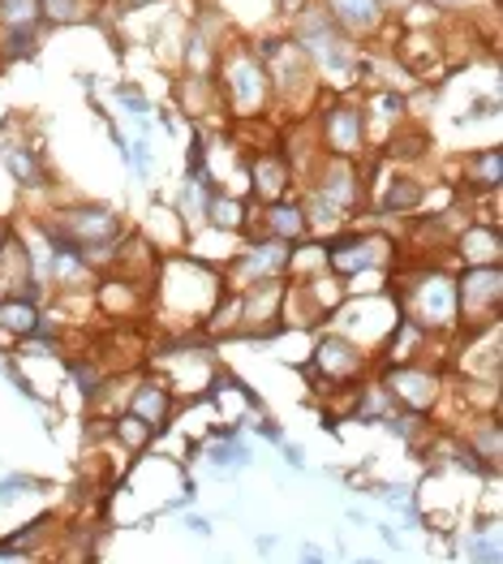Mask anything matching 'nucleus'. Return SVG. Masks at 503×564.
Segmentation results:
<instances>
[{"label":"nucleus","instance_id":"1","mask_svg":"<svg viewBox=\"0 0 503 564\" xmlns=\"http://www.w3.org/2000/svg\"><path fill=\"white\" fill-rule=\"evenodd\" d=\"M405 302H409V319L417 328H444L452 324V311H457V284L444 272H422L409 281Z\"/></svg>","mask_w":503,"mask_h":564},{"label":"nucleus","instance_id":"2","mask_svg":"<svg viewBox=\"0 0 503 564\" xmlns=\"http://www.w3.org/2000/svg\"><path fill=\"white\" fill-rule=\"evenodd\" d=\"M500 293H503V272L500 263L491 268H469L464 281L457 284V311H464V319L473 324V332L482 324H495L500 319Z\"/></svg>","mask_w":503,"mask_h":564},{"label":"nucleus","instance_id":"3","mask_svg":"<svg viewBox=\"0 0 503 564\" xmlns=\"http://www.w3.org/2000/svg\"><path fill=\"white\" fill-rule=\"evenodd\" d=\"M267 87H272L267 65L254 61V56H245V52H237L229 61V95L237 99V108L241 112H259L267 104Z\"/></svg>","mask_w":503,"mask_h":564},{"label":"nucleus","instance_id":"4","mask_svg":"<svg viewBox=\"0 0 503 564\" xmlns=\"http://www.w3.org/2000/svg\"><path fill=\"white\" fill-rule=\"evenodd\" d=\"M288 268V246L280 241V237H259V241H250V250H245V259L232 268V276L241 284H263V281H275L280 272Z\"/></svg>","mask_w":503,"mask_h":564},{"label":"nucleus","instance_id":"5","mask_svg":"<svg viewBox=\"0 0 503 564\" xmlns=\"http://www.w3.org/2000/svg\"><path fill=\"white\" fill-rule=\"evenodd\" d=\"M322 134L331 142V151H340V155H353L358 147H362V112L353 108V104H331L327 108V117H322Z\"/></svg>","mask_w":503,"mask_h":564},{"label":"nucleus","instance_id":"6","mask_svg":"<svg viewBox=\"0 0 503 564\" xmlns=\"http://www.w3.org/2000/svg\"><path fill=\"white\" fill-rule=\"evenodd\" d=\"M345 35H367L379 26V18H383V4L379 0H327V9H322Z\"/></svg>","mask_w":503,"mask_h":564},{"label":"nucleus","instance_id":"7","mask_svg":"<svg viewBox=\"0 0 503 564\" xmlns=\"http://www.w3.org/2000/svg\"><path fill=\"white\" fill-rule=\"evenodd\" d=\"M362 367V354L353 349V340H345V336H327L319 345V358H315V371L327 379H345L353 376Z\"/></svg>","mask_w":503,"mask_h":564},{"label":"nucleus","instance_id":"8","mask_svg":"<svg viewBox=\"0 0 503 564\" xmlns=\"http://www.w3.org/2000/svg\"><path fill=\"white\" fill-rule=\"evenodd\" d=\"M168 410H173V397H168L164 383H142L134 397H130V405H125V414L142 419L151 431H160V426L168 423Z\"/></svg>","mask_w":503,"mask_h":564},{"label":"nucleus","instance_id":"9","mask_svg":"<svg viewBox=\"0 0 503 564\" xmlns=\"http://www.w3.org/2000/svg\"><path fill=\"white\" fill-rule=\"evenodd\" d=\"M0 160H4V169L13 173L18 186H26V189L47 186V173H44V164H40V155L26 151L22 142H4V147H0Z\"/></svg>","mask_w":503,"mask_h":564},{"label":"nucleus","instance_id":"10","mask_svg":"<svg viewBox=\"0 0 503 564\" xmlns=\"http://www.w3.org/2000/svg\"><path fill=\"white\" fill-rule=\"evenodd\" d=\"M44 315H40V302H31V297H22V293H9L4 302H0V332H9V336H26V332L35 328Z\"/></svg>","mask_w":503,"mask_h":564},{"label":"nucleus","instance_id":"11","mask_svg":"<svg viewBox=\"0 0 503 564\" xmlns=\"http://www.w3.org/2000/svg\"><path fill=\"white\" fill-rule=\"evenodd\" d=\"M306 225H310V216H306V207H302V203L275 198L272 207H267V234L280 237V241L302 237V234H306Z\"/></svg>","mask_w":503,"mask_h":564},{"label":"nucleus","instance_id":"12","mask_svg":"<svg viewBox=\"0 0 503 564\" xmlns=\"http://www.w3.org/2000/svg\"><path fill=\"white\" fill-rule=\"evenodd\" d=\"M207 462L216 470H245L254 462V453H250V444L241 435H229V440H211L207 444Z\"/></svg>","mask_w":503,"mask_h":564},{"label":"nucleus","instance_id":"13","mask_svg":"<svg viewBox=\"0 0 503 564\" xmlns=\"http://www.w3.org/2000/svg\"><path fill=\"white\" fill-rule=\"evenodd\" d=\"M288 182H293V177H288V164H284L280 155H263V160H254V186H259V194H263L267 203H275Z\"/></svg>","mask_w":503,"mask_h":564},{"label":"nucleus","instance_id":"14","mask_svg":"<svg viewBox=\"0 0 503 564\" xmlns=\"http://www.w3.org/2000/svg\"><path fill=\"white\" fill-rule=\"evenodd\" d=\"M35 47H40V22H31V26H4V35H0V56L4 61H22Z\"/></svg>","mask_w":503,"mask_h":564},{"label":"nucleus","instance_id":"15","mask_svg":"<svg viewBox=\"0 0 503 564\" xmlns=\"http://www.w3.org/2000/svg\"><path fill=\"white\" fill-rule=\"evenodd\" d=\"M207 220L220 229V234H232L241 220H245V207L237 203V198H229V194H211V203H207Z\"/></svg>","mask_w":503,"mask_h":564},{"label":"nucleus","instance_id":"16","mask_svg":"<svg viewBox=\"0 0 503 564\" xmlns=\"http://www.w3.org/2000/svg\"><path fill=\"white\" fill-rule=\"evenodd\" d=\"M413 207H422V186L401 173V177L392 182V194L383 198V212H413Z\"/></svg>","mask_w":503,"mask_h":564},{"label":"nucleus","instance_id":"17","mask_svg":"<svg viewBox=\"0 0 503 564\" xmlns=\"http://www.w3.org/2000/svg\"><path fill=\"white\" fill-rule=\"evenodd\" d=\"M469 182H473V189L500 186V147H491V151H482L478 160H469Z\"/></svg>","mask_w":503,"mask_h":564},{"label":"nucleus","instance_id":"18","mask_svg":"<svg viewBox=\"0 0 503 564\" xmlns=\"http://www.w3.org/2000/svg\"><path fill=\"white\" fill-rule=\"evenodd\" d=\"M40 22V0H0V26H31Z\"/></svg>","mask_w":503,"mask_h":564},{"label":"nucleus","instance_id":"19","mask_svg":"<svg viewBox=\"0 0 503 564\" xmlns=\"http://www.w3.org/2000/svg\"><path fill=\"white\" fill-rule=\"evenodd\" d=\"M40 13L47 22H78L87 9H83V0H40Z\"/></svg>","mask_w":503,"mask_h":564},{"label":"nucleus","instance_id":"20","mask_svg":"<svg viewBox=\"0 0 503 564\" xmlns=\"http://www.w3.org/2000/svg\"><path fill=\"white\" fill-rule=\"evenodd\" d=\"M35 487H40V478H31V474H9V478H0V505L26 496V491H35Z\"/></svg>","mask_w":503,"mask_h":564},{"label":"nucleus","instance_id":"21","mask_svg":"<svg viewBox=\"0 0 503 564\" xmlns=\"http://www.w3.org/2000/svg\"><path fill=\"white\" fill-rule=\"evenodd\" d=\"M117 435H121V444H130V448H142V444L151 440V426L130 414V419H121V423H117Z\"/></svg>","mask_w":503,"mask_h":564},{"label":"nucleus","instance_id":"22","mask_svg":"<svg viewBox=\"0 0 503 564\" xmlns=\"http://www.w3.org/2000/svg\"><path fill=\"white\" fill-rule=\"evenodd\" d=\"M117 99H121V108H125V112H134V117H151V104H146L134 87H125V83H121V87H117Z\"/></svg>","mask_w":503,"mask_h":564},{"label":"nucleus","instance_id":"23","mask_svg":"<svg viewBox=\"0 0 503 564\" xmlns=\"http://www.w3.org/2000/svg\"><path fill=\"white\" fill-rule=\"evenodd\" d=\"M280 453H284V462H288L293 470H306V453H302L297 444H288V440H280Z\"/></svg>","mask_w":503,"mask_h":564},{"label":"nucleus","instance_id":"24","mask_svg":"<svg viewBox=\"0 0 503 564\" xmlns=\"http://www.w3.org/2000/svg\"><path fill=\"white\" fill-rule=\"evenodd\" d=\"M259 435H263V440H272V444H280V440H284V431H280L275 423H259Z\"/></svg>","mask_w":503,"mask_h":564},{"label":"nucleus","instance_id":"25","mask_svg":"<svg viewBox=\"0 0 503 564\" xmlns=\"http://www.w3.org/2000/svg\"><path fill=\"white\" fill-rule=\"evenodd\" d=\"M185 525L198 530V534H211V521H203V518H185Z\"/></svg>","mask_w":503,"mask_h":564},{"label":"nucleus","instance_id":"26","mask_svg":"<svg viewBox=\"0 0 503 564\" xmlns=\"http://www.w3.org/2000/svg\"><path fill=\"white\" fill-rule=\"evenodd\" d=\"M302 556H306V561H322V547H315V543H306V547H302Z\"/></svg>","mask_w":503,"mask_h":564},{"label":"nucleus","instance_id":"27","mask_svg":"<svg viewBox=\"0 0 503 564\" xmlns=\"http://www.w3.org/2000/svg\"><path fill=\"white\" fill-rule=\"evenodd\" d=\"M280 9L284 13H297V9H306V0H280Z\"/></svg>","mask_w":503,"mask_h":564},{"label":"nucleus","instance_id":"28","mask_svg":"<svg viewBox=\"0 0 503 564\" xmlns=\"http://www.w3.org/2000/svg\"><path fill=\"white\" fill-rule=\"evenodd\" d=\"M435 9H460V4H469V0H430Z\"/></svg>","mask_w":503,"mask_h":564},{"label":"nucleus","instance_id":"29","mask_svg":"<svg viewBox=\"0 0 503 564\" xmlns=\"http://www.w3.org/2000/svg\"><path fill=\"white\" fill-rule=\"evenodd\" d=\"M379 4H383V9H409L413 0H379Z\"/></svg>","mask_w":503,"mask_h":564}]
</instances>
